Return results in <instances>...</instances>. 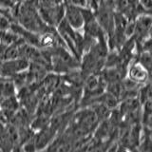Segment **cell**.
<instances>
[{"label":"cell","instance_id":"6da1fadb","mask_svg":"<svg viewBox=\"0 0 152 152\" xmlns=\"http://www.w3.org/2000/svg\"><path fill=\"white\" fill-rule=\"evenodd\" d=\"M64 19L69 24V26L72 28L74 31H83L85 19L82 13V8L66 3L65 5Z\"/></svg>","mask_w":152,"mask_h":152},{"label":"cell","instance_id":"7a4b0ae2","mask_svg":"<svg viewBox=\"0 0 152 152\" xmlns=\"http://www.w3.org/2000/svg\"><path fill=\"white\" fill-rule=\"evenodd\" d=\"M28 66H30V61L24 58L3 61L0 66V77L12 78L15 74L27 70Z\"/></svg>","mask_w":152,"mask_h":152},{"label":"cell","instance_id":"3957f363","mask_svg":"<svg viewBox=\"0 0 152 152\" xmlns=\"http://www.w3.org/2000/svg\"><path fill=\"white\" fill-rule=\"evenodd\" d=\"M150 72L137 61H131L126 69V77L139 86L149 82Z\"/></svg>","mask_w":152,"mask_h":152},{"label":"cell","instance_id":"277c9868","mask_svg":"<svg viewBox=\"0 0 152 152\" xmlns=\"http://www.w3.org/2000/svg\"><path fill=\"white\" fill-rule=\"evenodd\" d=\"M138 63H140L145 69H147L150 72L151 65H152V58L150 51H142L138 53Z\"/></svg>","mask_w":152,"mask_h":152},{"label":"cell","instance_id":"5b68a950","mask_svg":"<svg viewBox=\"0 0 152 152\" xmlns=\"http://www.w3.org/2000/svg\"><path fill=\"white\" fill-rule=\"evenodd\" d=\"M12 21L13 18L11 12H0V31H8Z\"/></svg>","mask_w":152,"mask_h":152},{"label":"cell","instance_id":"8992f818","mask_svg":"<svg viewBox=\"0 0 152 152\" xmlns=\"http://www.w3.org/2000/svg\"><path fill=\"white\" fill-rule=\"evenodd\" d=\"M17 3V0H0V8L12 12Z\"/></svg>","mask_w":152,"mask_h":152},{"label":"cell","instance_id":"52a82bcc","mask_svg":"<svg viewBox=\"0 0 152 152\" xmlns=\"http://www.w3.org/2000/svg\"><path fill=\"white\" fill-rule=\"evenodd\" d=\"M104 0H87V8L94 12L100 5H102L104 3Z\"/></svg>","mask_w":152,"mask_h":152},{"label":"cell","instance_id":"ba28073f","mask_svg":"<svg viewBox=\"0 0 152 152\" xmlns=\"http://www.w3.org/2000/svg\"><path fill=\"white\" fill-rule=\"evenodd\" d=\"M66 3L74 5V6H77L80 8L87 7V0H68Z\"/></svg>","mask_w":152,"mask_h":152},{"label":"cell","instance_id":"9c48e42d","mask_svg":"<svg viewBox=\"0 0 152 152\" xmlns=\"http://www.w3.org/2000/svg\"><path fill=\"white\" fill-rule=\"evenodd\" d=\"M118 144H113L112 145H109L107 148V150H106V152H117V149H118Z\"/></svg>","mask_w":152,"mask_h":152},{"label":"cell","instance_id":"30bf717a","mask_svg":"<svg viewBox=\"0 0 152 152\" xmlns=\"http://www.w3.org/2000/svg\"><path fill=\"white\" fill-rule=\"evenodd\" d=\"M2 63H3V58H2V57H1V56H0V66H1Z\"/></svg>","mask_w":152,"mask_h":152},{"label":"cell","instance_id":"8fae6325","mask_svg":"<svg viewBox=\"0 0 152 152\" xmlns=\"http://www.w3.org/2000/svg\"><path fill=\"white\" fill-rule=\"evenodd\" d=\"M7 12V10H4V9H1L0 8V12ZM10 12V11H9Z\"/></svg>","mask_w":152,"mask_h":152},{"label":"cell","instance_id":"7c38bea8","mask_svg":"<svg viewBox=\"0 0 152 152\" xmlns=\"http://www.w3.org/2000/svg\"><path fill=\"white\" fill-rule=\"evenodd\" d=\"M23 1H27V0H17V2H23Z\"/></svg>","mask_w":152,"mask_h":152}]
</instances>
